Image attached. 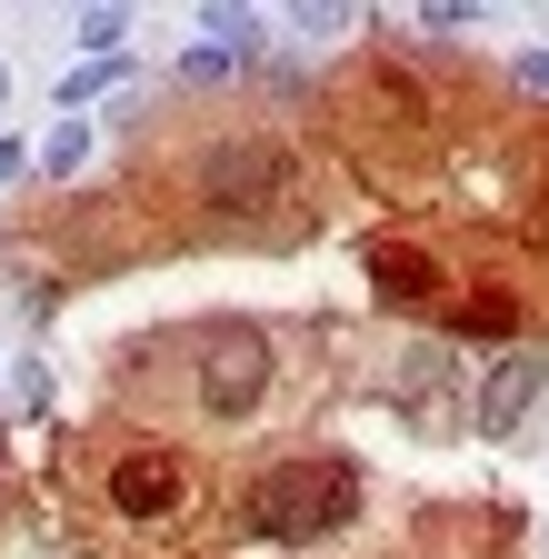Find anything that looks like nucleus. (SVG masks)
<instances>
[{
	"instance_id": "nucleus-1",
	"label": "nucleus",
	"mask_w": 549,
	"mask_h": 559,
	"mask_svg": "<svg viewBox=\"0 0 549 559\" xmlns=\"http://www.w3.org/2000/svg\"><path fill=\"white\" fill-rule=\"evenodd\" d=\"M360 510V479L339 469V460H290V469H270L250 489V520L260 530H281V539H320V530H350Z\"/></svg>"
},
{
	"instance_id": "nucleus-2",
	"label": "nucleus",
	"mask_w": 549,
	"mask_h": 559,
	"mask_svg": "<svg viewBox=\"0 0 549 559\" xmlns=\"http://www.w3.org/2000/svg\"><path fill=\"white\" fill-rule=\"evenodd\" d=\"M180 349L200 360V370H190V400H200V409H220V419L260 409V390H270V340H260V330L211 320V330H190Z\"/></svg>"
},
{
	"instance_id": "nucleus-3",
	"label": "nucleus",
	"mask_w": 549,
	"mask_h": 559,
	"mask_svg": "<svg viewBox=\"0 0 549 559\" xmlns=\"http://www.w3.org/2000/svg\"><path fill=\"white\" fill-rule=\"evenodd\" d=\"M281 180H290V151H281V140H230V151H211V200L220 210H260Z\"/></svg>"
},
{
	"instance_id": "nucleus-4",
	"label": "nucleus",
	"mask_w": 549,
	"mask_h": 559,
	"mask_svg": "<svg viewBox=\"0 0 549 559\" xmlns=\"http://www.w3.org/2000/svg\"><path fill=\"white\" fill-rule=\"evenodd\" d=\"M190 500V469L170 460V450H130L120 469H110V510H130V520H170Z\"/></svg>"
},
{
	"instance_id": "nucleus-5",
	"label": "nucleus",
	"mask_w": 549,
	"mask_h": 559,
	"mask_svg": "<svg viewBox=\"0 0 549 559\" xmlns=\"http://www.w3.org/2000/svg\"><path fill=\"white\" fill-rule=\"evenodd\" d=\"M370 270L399 280V300H420V290H430V260H420V250H370Z\"/></svg>"
}]
</instances>
